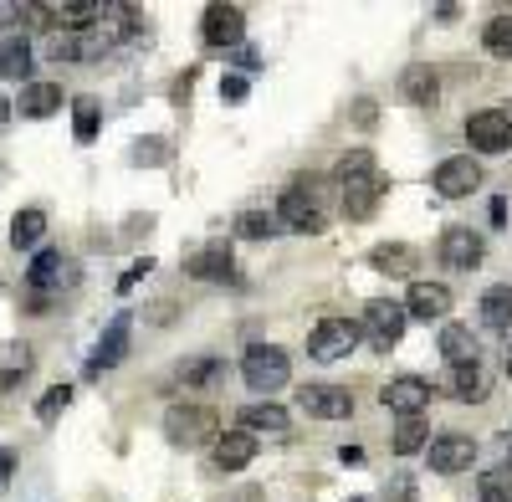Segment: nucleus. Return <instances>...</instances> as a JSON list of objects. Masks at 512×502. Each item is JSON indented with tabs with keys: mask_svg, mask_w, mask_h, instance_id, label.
Returning <instances> with one entry per match:
<instances>
[{
	"mask_svg": "<svg viewBox=\"0 0 512 502\" xmlns=\"http://www.w3.org/2000/svg\"><path fill=\"white\" fill-rule=\"evenodd\" d=\"M466 144L477 154H512V113L507 108H477L466 118Z\"/></svg>",
	"mask_w": 512,
	"mask_h": 502,
	"instance_id": "nucleus-7",
	"label": "nucleus"
},
{
	"mask_svg": "<svg viewBox=\"0 0 512 502\" xmlns=\"http://www.w3.org/2000/svg\"><path fill=\"white\" fill-rule=\"evenodd\" d=\"M482 257H487L482 231H472V226L441 231V262H446L451 272H472V267H482Z\"/></svg>",
	"mask_w": 512,
	"mask_h": 502,
	"instance_id": "nucleus-15",
	"label": "nucleus"
},
{
	"mask_svg": "<svg viewBox=\"0 0 512 502\" xmlns=\"http://www.w3.org/2000/svg\"><path fill=\"white\" fill-rule=\"evenodd\" d=\"M482 47H487L492 57L512 62V16H492V21L482 26Z\"/></svg>",
	"mask_w": 512,
	"mask_h": 502,
	"instance_id": "nucleus-34",
	"label": "nucleus"
},
{
	"mask_svg": "<svg viewBox=\"0 0 512 502\" xmlns=\"http://www.w3.org/2000/svg\"><path fill=\"white\" fill-rule=\"evenodd\" d=\"M405 313H410V318H425V323H441V318L451 313V287H446V282H410Z\"/></svg>",
	"mask_w": 512,
	"mask_h": 502,
	"instance_id": "nucleus-18",
	"label": "nucleus"
},
{
	"mask_svg": "<svg viewBox=\"0 0 512 502\" xmlns=\"http://www.w3.org/2000/svg\"><path fill=\"white\" fill-rule=\"evenodd\" d=\"M164 441L169 446H210V441H221V415L210 410V405H169L164 410Z\"/></svg>",
	"mask_w": 512,
	"mask_h": 502,
	"instance_id": "nucleus-3",
	"label": "nucleus"
},
{
	"mask_svg": "<svg viewBox=\"0 0 512 502\" xmlns=\"http://www.w3.org/2000/svg\"><path fill=\"white\" fill-rule=\"evenodd\" d=\"M502 451H507V467H512V431L502 436Z\"/></svg>",
	"mask_w": 512,
	"mask_h": 502,
	"instance_id": "nucleus-44",
	"label": "nucleus"
},
{
	"mask_svg": "<svg viewBox=\"0 0 512 502\" xmlns=\"http://www.w3.org/2000/svg\"><path fill=\"white\" fill-rule=\"evenodd\" d=\"M359 123H364V129L374 123V103H369V98H359Z\"/></svg>",
	"mask_w": 512,
	"mask_h": 502,
	"instance_id": "nucleus-43",
	"label": "nucleus"
},
{
	"mask_svg": "<svg viewBox=\"0 0 512 502\" xmlns=\"http://www.w3.org/2000/svg\"><path fill=\"white\" fill-rule=\"evenodd\" d=\"M441 354H446V364H482L472 323H441Z\"/></svg>",
	"mask_w": 512,
	"mask_h": 502,
	"instance_id": "nucleus-27",
	"label": "nucleus"
},
{
	"mask_svg": "<svg viewBox=\"0 0 512 502\" xmlns=\"http://www.w3.org/2000/svg\"><path fill=\"white\" fill-rule=\"evenodd\" d=\"M11 108H16V103H6V98H0V123H6V118H11Z\"/></svg>",
	"mask_w": 512,
	"mask_h": 502,
	"instance_id": "nucleus-45",
	"label": "nucleus"
},
{
	"mask_svg": "<svg viewBox=\"0 0 512 502\" xmlns=\"http://www.w3.org/2000/svg\"><path fill=\"white\" fill-rule=\"evenodd\" d=\"M256 462V436H246V431H231V436H221L216 446H210V467L216 472H241V467H251Z\"/></svg>",
	"mask_w": 512,
	"mask_h": 502,
	"instance_id": "nucleus-21",
	"label": "nucleus"
},
{
	"mask_svg": "<svg viewBox=\"0 0 512 502\" xmlns=\"http://www.w3.org/2000/svg\"><path fill=\"white\" fill-rule=\"evenodd\" d=\"M41 16L52 21L47 31H88L103 21V6L98 0H62V6H41Z\"/></svg>",
	"mask_w": 512,
	"mask_h": 502,
	"instance_id": "nucleus-20",
	"label": "nucleus"
},
{
	"mask_svg": "<svg viewBox=\"0 0 512 502\" xmlns=\"http://www.w3.org/2000/svg\"><path fill=\"white\" fill-rule=\"evenodd\" d=\"M62 103H67L62 98V82H26L21 98H16V113L21 118H52Z\"/></svg>",
	"mask_w": 512,
	"mask_h": 502,
	"instance_id": "nucleus-24",
	"label": "nucleus"
},
{
	"mask_svg": "<svg viewBox=\"0 0 512 502\" xmlns=\"http://www.w3.org/2000/svg\"><path fill=\"white\" fill-rule=\"evenodd\" d=\"M477 313H482L487 328L507 333V328H512V287H487L482 303H477Z\"/></svg>",
	"mask_w": 512,
	"mask_h": 502,
	"instance_id": "nucleus-31",
	"label": "nucleus"
},
{
	"mask_svg": "<svg viewBox=\"0 0 512 502\" xmlns=\"http://www.w3.org/2000/svg\"><path fill=\"white\" fill-rule=\"evenodd\" d=\"M221 98L241 103V98H246V77H226V82H221Z\"/></svg>",
	"mask_w": 512,
	"mask_h": 502,
	"instance_id": "nucleus-40",
	"label": "nucleus"
},
{
	"mask_svg": "<svg viewBox=\"0 0 512 502\" xmlns=\"http://www.w3.org/2000/svg\"><path fill=\"white\" fill-rule=\"evenodd\" d=\"M36 369V349L26 339L0 344V390H21V380Z\"/></svg>",
	"mask_w": 512,
	"mask_h": 502,
	"instance_id": "nucleus-25",
	"label": "nucleus"
},
{
	"mask_svg": "<svg viewBox=\"0 0 512 502\" xmlns=\"http://www.w3.org/2000/svg\"><path fill=\"white\" fill-rule=\"evenodd\" d=\"M400 98H405L410 108H436V103H441V77H436V67H425V62L405 67V72H400Z\"/></svg>",
	"mask_w": 512,
	"mask_h": 502,
	"instance_id": "nucleus-19",
	"label": "nucleus"
},
{
	"mask_svg": "<svg viewBox=\"0 0 512 502\" xmlns=\"http://www.w3.org/2000/svg\"><path fill=\"white\" fill-rule=\"evenodd\" d=\"M11 472H16V451H11V446H0V487L11 482Z\"/></svg>",
	"mask_w": 512,
	"mask_h": 502,
	"instance_id": "nucleus-42",
	"label": "nucleus"
},
{
	"mask_svg": "<svg viewBox=\"0 0 512 502\" xmlns=\"http://www.w3.org/2000/svg\"><path fill=\"white\" fill-rule=\"evenodd\" d=\"M149 272H154V257H139L134 267H128V272L118 277V292H134V287H139V282H144Z\"/></svg>",
	"mask_w": 512,
	"mask_h": 502,
	"instance_id": "nucleus-38",
	"label": "nucleus"
},
{
	"mask_svg": "<svg viewBox=\"0 0 512 502\" xmlns=\"http://www.w3.org/2000/svg\"><path fill=\"white\" fill-rule=\"evenodd\" d=\"M236 67L241 72H256V67H262V52H256V47H236Z\"/></svg>",
	"mask_w": 512,
	"mask_h": 502,
	"instance_id": "nucleus-39",
	"label": "nucleus"
},
{
	"mask_svg": "<svg viewBox=\"0 0 512 502\" xmlns=\"http://www.w3.org/2000/svg\"><path fill=\"white\" fill-rule=\"evenodd\" d=\"M359 339H364L359 323H349V318H323V323L308 333V354L323 359V364H333V359H349V354L359 349Z\"/></svg>",
	"mask_w": 512,
	"mask_h": 502,
	"instance_id": "nucleus-8",
	"label": "nucleus"
},
{
	"mask_svg": "<svg viewBox=\"0 0 512 502\" xmlns=\"http://www.w3.org/2000/svg\"><path fill=\"white\" fill-rule=\"evenodd\" d=\"M425 446H431V426H425V415L395 421V431H390V451H395V456H415V451H425Z\"/></svg>",
	"mask_w": 512,
	"mask_h": 502,
	"instance_id": "nucleus-29",
	"label": "nucleus"
},
{
	"mask_svg": "<svg viewBox=\"0 0 512 502\" xmlns=\"http://www.w3.org/2000/svg\"><path fill=\"white\" fill-rule=\"evenodd\" d=\"M77 277H82V267H77L72 257H62L57 246H41L36 257H31V267H26V292L57 298L62 287H77Z\"/></svg>",
	"mask_w": 512,
	"mask_h": 502,
	"instance_id": "nucleus-5",
	"label": "nucleus"
},
{
	"mask_svg": "<svg viewBox=\"0 0 512 502\" xmlns=\"http://www.w3.org/2000/svg\"><path fill=\"white\" fill-rule=\"evenodd\" d=\"M134 164H169V144L164 139H139L134 144Z\"/></svg>",
	"mask_w": 512,
	"mask_h": 502,
	"instance_id": "nucleus-37",
	"label": "nucleus"
},
{
	"mask_svg": "<svg viewBox=\"0 0 512 502\" xmlns=\"http://www.w3.org/2000/svg\"><path fill=\"white\" fill-rule=\"evenodd\" d=\"M477 492H482V502H512V467L502 462V467L482 472L477 477Z\"/></svg>",
	"mask_w": 512,
	"mask_h": 502,
	"instance_id": "nucleus-35",
	"label": "nucleus"
},
{
	"mask_svg": "<svg viewBox=\"0 0 512 502\" xmlns=\"http://www.w3.org/2000/svg\"><path fill=\"white\" fill-rule=\"evenodd\" d=\"M185 272L195 282H236V257H231L226 241H210V246H200V251L185 257Z\"/></svg>",
	"mask_w": 512,
	"mask_h": 502,
	"instance_id": "nucleus-16",
	"label": "nucleus"
},
{
	"mask_svg": "<svg viewBox=\"0 0 512 502\" xmlns=\"http://www.w3.org/2000/svg\"><path fill=\"white\" fill-rule=\"evenodd\" d=\"M338 190H344V216L349 221H369L379 211L384 190H390V180L379 175V164L369 149H349L344 159H338Z\"/></svg>",
	"mask_w": 512,
	"mask_h": 502,
	"instance_id": "nucleus-1",
	"label": "nucleus"
},
{
	"mask_svg": "<svg viewBox=\"0 0 512 502\" xmlns=\"http://www.w3.org/2000/svg\"><path fill=\"white\" fill-rule=\"evenodd\" d=\"M241 431H246V436H287V431H292V415H287L282 405H272V400L246 405V410H241Z\"/></svg>",
	"mask_w": 512,
	"mask_h": 502,
	"instance_id": "nucleus-22",
	"label": "nucleus"
},
{
	"mask_svg": "<svg viewBox=\"0 0 512 502\" xmlns=\"http://www.w3.org/2000/svg\"><path fill=\"white\" fill-rule=\"evenodd\" d=\"M31 62H36V47L26 36H6L0 41V82H31Z\"/></svg>",
	"mask_w": 512,
	"mask_h": 502,
	"instance_id": "nucleus-23",
	"label": "nucleus"
},
{
	"mask_svg": "<svg viewBox=\"0 0 512 502\" xmlns=\"http://www.w3.org/2000/svg\"><path fill=\"white\" fill-rule=\"evenodd\" d=\"M349 502H369V497H349Z\"/></svg>",
	"mask_w": 512,
	"mask_h": 502,
	"instance_id": "nucleus-46",
	"label": "nucleus"
},
{
	"mask_svg": "<svg viewBox=\"0 0 512 502\" xmlns=\"http://www.w3.org/2000/svg\"><path fill=\"white\" fill-rule=\"evenodd\" d=\"M369 267L384 272V277H410L420 267V257H415V246H405V241H379L369 251Z\"/></svg>",
	"mask_w": 512,
	"mask_h": 502,
	"instance_id": "nucleus-26",
	"label": "nucleus"
},
{
	"mask_svg": "<svg viewBox=\"0 0 512 502\" xmlns=\"http://www.w3.org/2000/svg\"><path fill=\"white\" fill-rule=\"evenodd\" d=\"M405 323H410V313H405V303H395V298H374V303H364V318H359L364 339H369L379 354H390V349L405 339Z\"/></svg>",
	"mask_w": 512,
	"mask_h": 502,
	"instance_id": "nucleus-6",
	"label": "nucleus"
},
{
	"mask_svg": "<svg viewBox=\"0 0 512 502\" xmlns=\"http://www.w3.org/2000/svg\"><path fill=\"white\" fill-rule=\"evenodd\" d=\"M67 405H72V385H52L47 395L36 400V421H41V426H57Z\"/></svg>",
	"mask_w": 512,
	"mask_h": 502,
	"instance_id": "nucleus-36",
	"label": "nucleus"
},
{
	"mask_svg": "<svg viewBox=\"0 0 512 502\" xmlns=\"http://www.w3.org/2000/svg\"><path fill=\"white\" fill-rule=\"evenodd\" d=\"M128 339H134V313H113L108 328H103V339H98V349H93V359H88V380H98L103 369L128 359Z\"/></svg>",
	"mask_w": 512,
	"mask_h": 502,
	"instance_id": "nucleus-13",
	"label": "nucleus"
},
{
	"mask_svg": "<svg viewBox=\"0 0 512 502\" xmlns=\"http://www.w3.org/2000/svg\"><path fill=\"white\" fill-rule=\"evenodd\" d=\"M277 216L287 231H303V236H323L328 231V211H323V180H297L292 190H282L277 200Z\"/></svg>",
	"mask_w": 512,
	"mask_h": 502,
	"instance_id": "nucleus-2",
	"label": "nucleus"
},
{
	"mask_svg": "<svg viewBox=\"0 0 512 502\" xmlns=\"http://www.w3.org/2000/svg\"><path fill=\"white\" fill-rule=\"evenodd\" d=\"M241 380H246L251 395H277V390L292 380L287 349H277V344H251V349L241 354Z\"/></svg>",
	"mask_w": 512,
	"mask_h": 502,
	"instance_id": "nucleus-4",
	"label": "nucleus"
},
{
	"mask_svg": "<svg viewBox=\"0 0 512 502\" xmlns=\"http://www.w3.org/2000/svg\"><path fill=\"white\" fill-rule=\"evenodd\" d=\"M431 395H436V385L431 380H420V374H395L390 385H384V410L390 415H400V421H410V415H425L431 410Z\"/></svg>",
	"mask_w": 512,
	"mask_h": 502,
	"instance_id": "nucleus-9",
	"label": "nucleus"
},
{
	"mask_svg": "<svg viewBox=\"0 0 512 502\" xmlns=\"http://www.w3.org/2000/svg\"><path fill=\"white\" fill-rule=\"evenodd\" d=\"M41 236H47V211H41V205H26V211H16V221H11V246H16V251H31V246H41Z\"/></svg>",
	"mask_w": 512,
	"mask_h": 502,
	"instance_id": "nucleus-28",
	"label": "nucleus"
},
{
	"mask_svg": "<svg viewBox=\"0 0 512 502\" xmlns=\"http://www.w3.org/2000/svg\"><path fill=\"white\" fill-rule=\"evenodd\" d=\"M431 190L441 200H466L472 190H482V164L472 154H456V159H441L436 175H431Z\"/></svg>",
	"mask_w": 512,
	"mask_h": 502,
	"instance_id": "nucleus-10",
	"label": "nucleus"
},
{
	"mask_svg": "<svg viewBox=\"0 0 512 502\" xmlns=\"http://www.w3.org/2000/svg\"><path fill=\"white\" fill-rule=\"evenodd\" d=\"M200 41L205 47H241L246 41V11L241 6H205V16H200Z\"/></svg>",
	"mask_w": 512,
	"mask_h": 502,
	"instance_id": "nucleus-14",
	"label": "nucleus"
},
{
	"mask_svg": "<svg viewBox=\"0 0 512 502\" xmlns=\"http://www.w3.org/2000/svg\"><path fill=\"white\" fill-rule=\"evenodd\" d=\"M221 374H226V364L216 354H200V359H185L180 364V385L185 390H205V385H216Z\"/></svg>",
	"mask_w": 512,
	"mask_h": 502,
	"instance_id": "nucleus-32",
	"label": "nucleus"
},
{
	"mask_svg": "<svg viewBox=\"0 0 512 502\" xmlns=\"http://www.w3.org/2000/svg\"><path fill=\"white\" fill-rule=\"evenodd\" d=\"M26 21V6H11V0H0V26H16Z\"/></svg>",
	"mask_w": 512,
	"mask_h": 502,
	"instance_id": "nucleus-41",
	"label": "nucleus"
},
{
	"mask_svg": "<svg viewBox=\"0 0 512 502\" xmlns=\"http://www.w3.org/2000/svg\"><path fill=\"white\" fill-rule=\"evenodd\" d=\"M98 129H103V108H98V98H77V103H72V139H77V144H93Z\"/></svg>",
	"mask_w": 512,
	"mask_h": 502,
	"instance_id": "nucleus-33",
	"label": "nucleus"
},
{
	"mask_svg": "<svg viewBox=\"0 0 512 502\" xmlns=\"http://www.w3.org/2000/svg\"><path fill=\"white\" fill-rule=\"evenodd\" d=\"M297 410L313 421H349L354 415V395L344 385H303L297 390Z\"/></svg>",
	"mask_w": 512,
	"mask_h": 502,
	"instance_id": "nucleus-12",
	"label": "nucleus"
},
{
	"mask_svg": "<svg viewBox=\"0 0 512 502\" xmlns=\"http://www.w3.org/2000/svg\"><path fill=\"white\" fill-rule=\"evenodd\" d=\"M441 390H446L451 400H461V405H482L492 385H487V369H482V364H446Z\"/></svg>",
	"mask_w": 512,
	"mask_h": 502,
	"instance_id": "nucleus-17",
	"label": "nucleus"
},
{
	"mask_svg": "<svg viewBox=\"0 0 512 502\" xmlns=\"http://www.w3.org/2000/svg\"><path fill=\"white\" fill-rule=\"evenodd\" d=\"M282 231H287V226H282L277 211H256V205H251V211L236 216V236H246V241H272V236H282Z\"/></svg>",
	"mask_w": 512,
	"mask_h": 502,
	"instance_id": "nucleus-30",
	"label": "nucleus"
},
{
	"mask_svg": "<svg viewBox=\"0 0 512 502\" xmlns=\"http://www.w3.org/2000/svg\"><path fill=\"white\" fill-rule=\"evenodd\" d=\"M425 462H431V472L441 477H456L477 462V441L461 436V431H446V436H431V446H425Z\"/></svg>",
	"mask_w": 512,
	"mask_h": 502,
	"instance_id": "nucleus-11",
	"label": "nucleus"
}]
</instances>
